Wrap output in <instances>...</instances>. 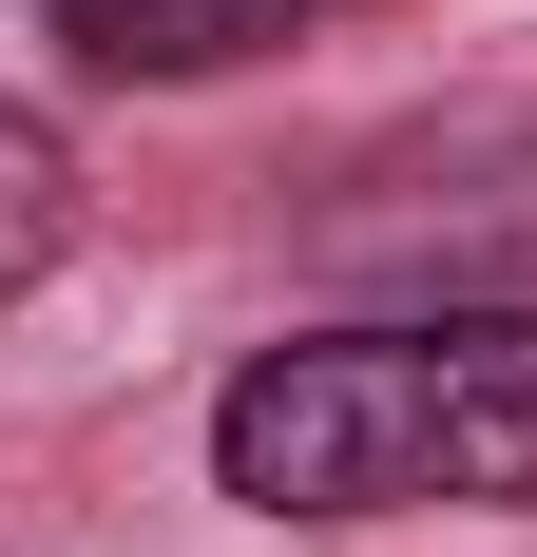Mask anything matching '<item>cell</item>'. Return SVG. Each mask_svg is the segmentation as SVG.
<instances>
[{"label": "cell", "instance_id": "6da1fadb", "mask_svg": "<svg viewBox=\"0 0 537 557\" xmlns=\"http://www.w3.org/2000/svg\"><path fill=\"white\" fill-rule=\"evenodd\" d=\"M212 500L365 539V519H537V308H365L212 385Z\"/></svg>", "mask_w": 537, "mask_h": 557}, {"label": "cell", "instance_id": "3957f363", "mask_svg": "<svg viewBox=\"0 0 537 557\" xmlns=\"http://www.w3.org/2000/svg\"><path fill=\"white\" fill-rule=\"evenodd\" d=\"M77 270V135L39 97H0V308Z\"/></svg>", "mask_w": 537, "mask_h": 557}, {"label": "cell", "instance_id": "7a4b0ae2", "mask_svg": "<svg viewBox=\"0 0 537 557\" xmlns=\"http://www.w3.org/2000/svg\"><path fill=\"white\" fill-rule=\"evenodd\" d=\"M346 0H39V39L115 97H192V77H250V58L326 39Z\"/></svg>", "mask_w": 537, "mask_h": 557}]
</instances>
